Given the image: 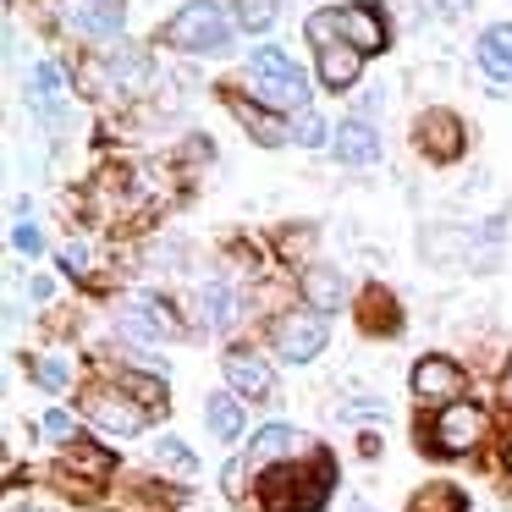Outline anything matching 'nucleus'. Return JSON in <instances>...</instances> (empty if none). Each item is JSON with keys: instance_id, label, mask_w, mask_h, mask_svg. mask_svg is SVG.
Listing matches in <instances>:
<instances>
[{"instance_id": "f257e3e1", "label": "nucleus", "mask_w": 512, "mask_h": 512, "mask_svg": "<svg viewBox=\"0 0 512 512\" xmlns=\"http://www.w3.org/2000/svg\"><path fill=\"white\" fill-rule=\"evenodd\" d=\"M155 45H171V50H188V56H199V50H226L232 45V23H226V12L215 6V0H188L177 17H171L166 28H160Z\"/></svg>"}, {"instance_id": "f03ea898", "label": "nucleus", "mask_w": 512, "mask_h": 512, "mask_svg": "<svg viewBox=\"0 0 512 512\" xmlns=\"http://www.w3.org/2000/svg\"><path fill=\"white\" fill-rule=\"evenodd\" d=\"M248 78H254L259 100L276 105V111H298V116L309 111V78H303L276 45H259L254 56H248Z\"/></svg>"}, {"instance_id": "7ed1b4c3", "label": "nucleus", "mask_w": 512, "mask_h": 512, "mask_svg": "<svg viewBox=\"0 0 512 512\" xmlns=\"http://www.w3.org/2000/svg\"><path fill=\"white\" fill-rule=\"evenodd\" d=\"M342 39V45H353L358 56H375V50H386V17L375 12V6H336V12H314L309 17V39L325 50V39Z\"/></svg>"}, {"instance_id": "20e7f679", "label": "nucleus", "mask_w": 512, "mask_h": 512, "mask_svg": "<svg viewBox=\"0 0 512 512\" xmlns=\"http://www.w3.org/2000/svg\"><path fill=\"white\" fill-rule=\"evenodd\" d=\"M325 320L320 314H287V320L276 325V353L287 358V364H309V358L325 353Z\"/></svg>"}, {"instance_id": "39448f33", "label": "nucleus", "mask_w": 512, "mask_h": 512, "mask_svg": "<svg viewBox=\"0 0 512 512\" xmlns=\"http://www.w3.org/2000/svg\"><path fill=\"white\" fill-rule=\"evenodd\" d=\"M479 435H485V413H479L474 402H452V408H441V419H435V446H441V452H468Z\"/></svg>"}, {"instance_id": "423d86ee", "label": "nucleus", "mask_w": 512, "mask_h": 512, "mask_svg": "<svg viewBox=\"0 0 512 512\" xmlns=\"http://www.w3.org/2000/svg\"><path fill=\"white\" fill-rule=\"evenodd\" d=\"M463 391V369L452 358H419L413 364V397L419 402H452Z\"/></svg>"}, {"instance_id": "0eeeda50", "label": "nucleus", "mask_w": 512, "mask_h": 512, "mask_svg": "<svg viewBox=\"0 0 512 512\" xmlns=\"http://www.w3.org/2000/svg\"><path fill=\"white\" fill-rule=\"evenodd\" d=\"M419 149L430 160H457L463 155V122L452 111H424L419 116Z\"/></svg>"}, {"instance_id": "6e6552de", "label": "nucleus", "mask_w": 512, "mask_h": 512, "mask_svg": "<svg viewBox=\"0 0 512 512\" xmlns=\"http://www.w3.org/2000/svg\"><path fill=\"white\" fill-rule=\"evenodd\" d=\"M122 331L138 342H155V336H177V314L166 298H133V309L122 314Z\"/></svg>"}, {"instance_id": "1a4fd4ad", "label": "nucleus", "mask_w": 512, "mask_h": 512, "mask_svg": "<svg viewBox=\"0 0 512 512\" xmlns=\"http://www.w3.org/2000/svg\"><path fill=\"white\" fill-rule=\"evenodd\" d=\"M331 149H336V160H342V166H375V160H380V133L364 122V116H353V122L336 127Z\"/></svg>"}, {"instance_id": "9d476101", "label": "nucleus", "mask_w": 512, "mask_h": 512, "mask_svg": "<svg viewBox=\"0 0 512 512\" xmlns=\"http://www.w3.org/2000/svg\"><path fill=\"white\" fill-rule=\"evenodd\" d=\"M226 380H232V391H237V397H248V402H265L270 391H276L270 364H259L254 353H226Z\"/></svg>"}, {"instance_id": "9b49d317", "label": "nucleus", "mask_w": 512, "mask_h": 512, "mask_svg": "<svg viewBox=\"0 0 512 512\" xmlns=\"http://www.w3.org/2000/svg\"><path fill=\"white\" fill-rule=\"evenodd\" d=\"M303 298L314 303V314H331V309H342V298H347V281H342V270H336V265H309V270H303Z\"/></svg>"}, {"instance_id": "f8f14e48", "label": "nucleus", "mask_w": 512, "mask_h": 512, "mask_svg": "<svg viewBox=\"0 0 512 512\" xmlns=\"http://www.w3.org/2000/svg\"><path fill=\"white\" fill-rule=\"evenodd\" d=\"M89 413H94V424H105V430H116V435H138V430H144V408L127 402V397H111V391H100V397L89 402Z\"/></svg>"}, {"instance_id": "ddd939ff", "label": "nucleus", "mask_w": 512, "mask_h": 512, "mask_svg": "<svg viewBox=\"0 0 512 512\" xmlns=\"http://www.w3.org/2000/svg\"><path fill=\"white\" fill-rule=\"evenodd\" d=\"M358 72H364V56L353 45H325L320 50V83L325 89H353Z\"/></svg>"}, {"instance_id": "4468645a", "label": "nucleus", "mask_w": 512, "mask_h": 512, "mask_svg": "<svg viewBox=\"0 0 512 512\" xmlns=\"http://www.w3.org/2000/svg\"><path fill=\"white\" fill-rule=\"evenodd\" d=\"M479 67L496 83H512V23L485 28V39H479Z\"/></svg>"}, {"instance_id": "2eb2a0df", "label": "nucleus", "mask_w": 512, "mask_h": 512, "mask_svg": "<svg viewBox=\"0 0 512 512\" xmlns=\"http://www.w3.org/2000/svg\"><path fill=\"white\" fill-rule=\"evenodd\" d=\"M67 23H72V28H83V34L111 39V34H122V6H100V0H72V6H67Z\"/></svg>"}, {"instance_id": "dca6fc26", "label": "nucleus", "mask_w": 512, "mask_h": 512, "mask_svg": "<svg viewBox=\"0 0 512 512\" xmlns=\"http://www.w3.org/2000/svg\"><path fill=\"white\" fill-rule=\"evenodd\" d=\"M199 314H204L210 331H232V325H237V292L221 287V281H210V287L199 292Z\"/></svg>"}, {"instance_id": "f3484780", "label": "nucleus", "mask_w": 512, "mask_h": 512, "mask_svg": "<svg viewBox=\"0 0 512 512\" xmlns=\"http://www.w3.org/2000/svg\"><path fill=\"white\" fill-rule=\"evenodd\" d=\"M204 419H210V430L221 435V441H237V430H243V397H237V391H215V397L204 402Z\"/></svg>"}, {"instance_id": "a211bd4d", "label": "nucleus", "mask_w": 512, "mask_h": 512, "mask_svg": "<svg viewBox=\"0 0 512 512\" xmlns=\"http://www.w3.org/2000/svg\"><path fill=\"white\" fill-rule=\"evenodd\" d=\"M292 446H298V435L287 430V424H265V430L248 441V463H276V457H287Z\"/></svg>"}, {"instance_id": "6ab92c4d", "label": "nucleus", "mask_w": 512, "mask_h": 512, "mask_svg": "<svg viewBox=\"0 0 512 512\" xmlns=\"http://www.w3.org/2000/svg\"><path fill=\"white\" fill-rule=\"evenodd\" d=\"M408 512H468V496L457 485H424L419 496L408 501Z\"/></svg>"}, {"instance_id": "aec40b11", "label": "nucleus", "mask_w": 512, "mask_h": 512, "mask_svg": "<svg viewBox=\"0 0 512 512\" xmlns=\"http://www.w3.org/2000/svg\"><path fill=\"white\" fill-rule=\"evenodd\" d=\"M232 116H237V122H243L248 133L259 138V144H281V138H287V127H281L276 116H265L259 105H248V100H232Z\"/></svg>"}, {"instance_id": "412c9836", "label": "nucleus", "mask_w": 512, "mask_h": 512, "mask_svg": "<svg viewBox=\"0 0 512 512\" xmlns=\"http://www.w3.org/2000/svg\"><path fill=\"white\" fill-rule=\"evenodd\" d=\"M61 463H67V474L78 468V474H89V479H105V474H111V452H100V446H89V441H72Z\"/></svg>"}, {"instance_id": "4be33fe9", "label": "nucleus", "mask_w": 512, "mask_h": 512, "mask_svg": "<svg viewBox=\"0 0 512 512\" xmlns=\"http://www.w3.org/2000/svg\"><path fill=\"white\" fill-rule=\"evenodd\" d=\"M155 463H160V468H171V474H193V468H199V457L188 452V441H177V435H160Z\"/></svg>"}, {"instance_id": "5701e85b", "label": "nucleus", "mask_w": 512, "mask_h": 512, "mask_svg": "<svg viewBox=\"0 0 512 512\" xmlns=\"http://www.w3.org/2000/svg\"><path fill=\"white\" fill-rule=\"evenodd\" d=\"M237 23H243L248 34H265V28L276 23V0H237Z\"/></svg>"}, {"instance_id": "b1692460", "label": "nucleus", "mask_w": 512, "mask_h": 512, "mask_svg": "<svg viewBox=\"0 0 512 512\" xmlns=\"http://www.w3.org/2000/svg\"><path fill=\"white\" fill-rule=\"evenodd\" d=\"M34 380H39V386H45V391H67L72 369L61 364V358H39V364H34Z\"/></svg>"}, {"instance_id": "393cba45", "label": "nucleus", "mask_w": 512, "mask_h": 512, "mask_svg": "<svg viewBox=\"0 0 512 512\" xmlns=\"http://www.w3.org/2000/svg\"><path fill=\"white\" fill-rule=\"evenodd\" d=\"M292 138H298L303 149H320L325 138H331V127H325L320 116H309V111H303V116H298V127H292Z\"/></svg>"}, {"instance_id": "a878e982", "label": "nucleus", "mask_w": 512, "mask_h": 512, "mask_svg": "<svg viewBox=\"0 0 512 512\" xmlns=\"http://www.w3.org/2000/svg\"><path fill=\"white\" fill-rule=\"evenodd\" d=\"M56 94H61V72L56 67H34V100H39V111H45V105H56Z\"/></svg>"}, {"instance_id": "bb28decb", "label": "nucleus", "mask_w": 512, "mask_h": 512, "mask_svg": "<svg viewBox=\"0 0 512 512\" xmlns=\"http://www.w3.org/2000/svg\"><path fill=\"white\" fill-rule=\"evenodd\" d=\"M12 243H17V254L34 259L39 248H45V237H39V226H34V221H17V226H12Z\"/></svg>"}, {"instance_id": "cd10ccee", "label": "nucleus", "mask_w": 512, "mask_h": 512, "mask_svg": "<svg viewBox=\"0 0 512 512\" xmlns=\"http://www.w3.org/2000/svg\"><path fill=\"white\" fill-rule=\"evenodd\" d=\"M61 270H67V276H83V270H89V248L67 243V248H61Z\"/></svg>"}, {"instance_id": "c85d7f7f", "label": "nucleus", "mask_w": 512, "mask_h": 512, "mask_svg": "<svg viewBox=\"0 0 512 512\" xmlns=\"http://www.w3.org/2000/svg\"><path fill=\"white\" fill-rule=\"evenodd\" d=\"M45 435H56V441H67V435H72V413H50V419H45Z\"/></svg>"}, {"instance_id": "c756f323", "label": "nucleus", "mask_w": 512, "mask_h": 512, "mask_svg": "<svg viewBox=\"0 0 512 512\" xmlns=\"http://www.w3.org/2000/svg\"><path fill=\"white\" fill-rule=\"evenodd\" d=\"M446 12H468V6H474V0H441Z\"/></svg>"}, {"instance_id": "7c9ffc66", "label": "nucleus", "mask_w": 512, "mask_h": 512, "mask_svg": "<svg viewBox=\"0 0 512 512\" xmlns=\"http://www.w3.org/2000/svg\"><path fill=\"white\" fill-rule=\"evenodd\" d=\"M501 391H507V397H512V364H507V380H501Z\"/></svg>"}, {"instance_id": "2f4dec72", "label": "nucleus", "mask_w": 512, "mask_h": 512, "mask_svg": "<svg viewBox=\"0 0 512 512\" xmlns=\"http://www.w3.org/2000/svg\"><path fill=\"white\" fill-rule=\"evenodd\" d=\"M100 6H122V0H100Z\"/></svg>"}, {"instance_id": "473e14b6", "label": "nucleus", "mask_w": 512, "mask_h": 512, "mask_svg": "<svg viewBox=\"0 0 512 512\" xmlns=\"http://www.w3.org/2000/svg\"><path fill=\"white\" fill-rule=\"evenodd\" d=\"M353 512H369V507H353Z\"/></svg>"}]
</instances>
